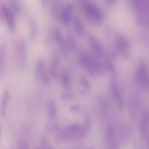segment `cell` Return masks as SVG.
Returning <instances> with one entry per match:
<instances>
[{"label":"cell","mask_w":149,"mask_h":149,"mask_svg":"<svg viewBox=\"0 0 149 149\" xmlns=\"http://www.w3.org/2000/svg\"><path fill=\"white\" fill-rule=\"evenodd\" d=\"M35 74L38 80H41L44 84H49V79L47 73L45 64L42 59H38L36 63Z\"/></svg>","instance_id":"1"},{"label":"cell","mask_w":149,"mask_h":149,"mask_svg":"<svg viewBox=\"0 0 149 149\" xmlns=\"http://www.w3.org/2000/svg\"><path fill=\"white\" fill-rule=\"evenodd\" d=\"M27 58V45L25 40H22L18 44L17 48V58L20 66H23L26 63Z\"/></svg>","instance_id":"2"},{"label":"cell","mask_w":149,"mask_h":149,"mask_svg":"<svg viewBox=\"0 0 149 149\" xmlns=\"http://www.w3.org/2000/svg\"><path fill=\"white\" fill-rule=\"evenodd\" d=\"M4 19L6 21L10 31L13 32L15 29V13L9 7L4 5L3 7Z\"/></svg>","instance_id":"3"},{"label":"cell","mask_w":149,"mask_h":149,"mask_svg":"<svg viewBox=\"0 0 149 149\" xmlns=\"http://www.w3.org/2000/svg\"><path fill=\"white\" fill-rule=\"evenodd\" d=\"M9 100V93L7 90L3 91L0 100V115L2 118L6 115L7 107Z\"/></svg>","instance_id":"4"},{"label":"cell","mask_w":149,"mask_h":149,"mask_svg":"<svg viewBox=\"0 0 149 149\" xmlns=\"http://www.w3.org/2000/svg\"><path fill=\"white\" fill-rule=\"evenodd\" d=\"M85 8L86 12L89 16L97 20H100L101 19V13L98 8H96V6H95L93 4L87 3L86 5Z\"/></svg>","instance_id":"5"},{"label":"cell","mask_w":149,"mask_h":149,"mask_svg":"<svg viewBox=\"0 0 149 149\" xmlns=\"http://www.w3.org/2000/svg\"><path fill=\"white\" fill-rule=\"evenodd\" d=\"M112 95L113 99L115 100V101L118 107V108L120 110H122L123 107V101L122 98V94L118 89V88L116 86H113L112 88Z\"/></svg>","instance_id":"6"},{"label":"cell","mask_w":149,"mask_h":149,"mask_svg":"<svg viewBox=\"0 0 149 149\" xmlns=\"http://www.w3.org/2000/svg\"><path fill=\"white\" fill-rule=\"evenodd\" d=\"M47 111L48 116L54 119L56 115V106L53 100H49L47 103Z\"/></svg>","instance_id":"7"},{"label":"cell","mask_w":149,"mask_h":149,"mask_svg":"<svg viewBox=\"0 0 149 149\" xmlns=\"http://www.w3.org/2000/svg\"><path fill=\"white\" fill-rule=\"evenodd\" d=\"M71 14V7L69 5L65 7L61 13V19L64 24L69 23L70 19Z\"/></svg>","instance_id":"8"},{"label":"cell","mask_w":149,"mask_h":149,"mask_svg":"<svg viewBox=\"0 0 149 149\" xmlns=\"http://www.w3.org/2000/svg\"><path fill=\"white\" fill-rule=\"evenodd\" d=\"M6 46L2 44L0 47V72L3 69L6 58Z\"/></svg>","instance_id":"9"},{"label":"cell","mask_w":149,"mask_h":149,"mask_svg":"<svg viewBox=\"0 0 149 149\" xmlns=\"http://www.w3.org/2000/svg\"><path fill=\"white\" fill-rule=\"evenodd\" d=\"M10 8L15 14H19L21 10V5L19 0H9Z\"/></svg>","instance_id":"10"},{"label":"cell","mask_w":149,"mask_h":149,"mask_svg":"<svg viewBox=\"0 0 149 149\" xmlns=\"http://www.w3.org/2000/svg\"><path fill=\"white\" fill-rule=\"evenodd\" d=\"M30 38L31 40L34 39L37 34V26L36 22L32 19H30Z\"/></svg>","instance_id":"11"},{"label":"cell","mask_w":149,"mask_h":149,"mask_svg":"<svg viewBox=\"0 0 149 149\" xmlns=\"http://www.w3.org/2000/svg\"><path fill=\"white\" fill-rule=\"evenodd\" d=\"M100 107L102 111L104 112H107L109 110V104L106 99H101L100 101Z\"/></svg>","instance_id":"12"},{"label":"cell","mask_w":149,"mask_h":149,"mask_svg":"<svg viewBox=\"0 0 149 149\" xmlns=\"http://www.w3.org/2000/svg\"><path fill=\"white\" fill-rule=\"evenodd\" d=\"M41 149H54V148L45 139H42V146L41 147Z\"/></svg>","instance_id":"13"},{"label":"cell","mask_w":149,"mask_h":149,"mask_svg":"<svg viewBox=\"0 0 149 149\" xmlns=\"http://www.w3.org/2000/svg\"><path fill=\"white\" fill-rule=\"evenodd\" d=\"M18 149H29L27 142L25 140H21L19 143Z\"/></svg>","instance_id":"14"},{"label":"cell","mask_w":149,"mask_h":149,"mask_svg":"<svg viewBox=\"0 0 149 149\" xmlns=\"http://www.w3.org/2000/svg\"><path fill=\"white\" fill-rule=\"evenodd\" d=\"M4 4L2 3V2H0V20L2 22L5 21L4 19V14H3V7H4Z\"/></svg>","instance_id":"15"},{"label":"cell","mask_w":149,"mask_h":149,"mask_svg":"<svg viewBox=\"0 0 149 149\" xmlns=\"http://www.w3.org/2000/svg\"><path fill=\"white\" fill-rule=\"evenodd\" d=\"M49 0H42V5L43 7H45L48 3Z\"/></svg>","instance_id":"16"},{"label":"cell","mask_w":149,"mask_h":149,"mask_svg":"<svg viewBox=\"0 0 149 149\" xmlns=\"http://www.w3.org/2000/svg\"><path fill=\"white\" fill-rule=\"evenodd\" d=\"M1 135V122H0V137Z\"/></svg>","instance_id":"17"}]
</instances>
